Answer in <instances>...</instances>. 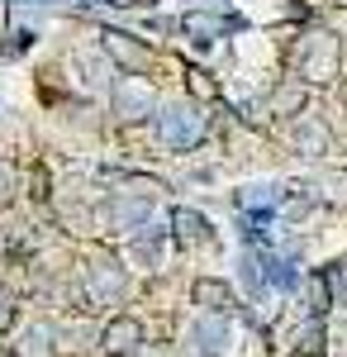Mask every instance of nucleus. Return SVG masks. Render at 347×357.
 Here are the masks:
<instances>
[{
    "label": "nucleus",
    "instance_id": "obj_1",
    "mask_svg": "<svg viewBox=\"0 0 347 357\" xmlns=\"http://www.w3.org/2000/svg\"><path fill=\"white\" fill-rule=\"evenodd\" d=\"M338 62H343V48H338V38L333 33H304L300 38V48H295V72H300V82H333L338 77Z\"/></svg>",
    "mask_w": 347,
    "mask_h": 357
},
{
    "label": "nucleus",
    "instance_id": "obj_17",
    "mask_svg": "<svg viewBox=\"0 0 347 357\" xmlns=\"http://www.w3.org/2000/svg\"><path fill=\"white\" fill-rule=\"evenodd\" d=\"M186 86H190V96H195V100H214V96H219V82H214L205 67H190V72H186Z\"/></svg>",
    "mask_w": 347,
    "mask_h": 357
},
{
    "label": "nucleus",
    "instance_id": "obj_6",
    "mask_svg": "<svg viewBox=\"0 0 347 357\" xmlns=\"http://www.w3.org/2000/svg\"><path fill=\"white\" fill-rule=\"evenodd\" d=\"M153 200H157V195H134V191H124L119 200H114V205H109V229H114V234H124V229H138V224L148 220Z\"/></svg>",
    "mask_w": 347,
    "mask_h": 357
},
{
    "label": "nucleus",
    "instance_id": "obj_20",
    "mask_svg": "<svg viewBox=\"0 0 347 357\" xmlns=\"http://www.w3.org/2000/svg\"><path fill=\"white\" fill-rule=\"evenodd\" d=\"M10 324H15V296H10V291H0V333L10 329Z\"/></svg>",
    "mask_w": 347,
    "mask_h": 357
},
{
    "label": "nucleus",
    "instance_id": "obj_10",
    "mask_svg": "<svg viewBox=\"0 0 347 357\" xmlns=\"http://www.w3.org/2000/svg\"><path fill=\"white\" fill-rule=\"evenodd\" d=\"M171 238L181 248H195V243L210 238V224H205L200 210H186V205H181V210H171Z\"/></svg>",
    "mask_w": 347,
    "mask_h": 357
},
{
    "label": "nucleus",
    "instance_id": "obj_8",
    "mask_svg": "<svg viewBox=\"0 0 347 357\" xmlns=\"http://www.w3.org/2000/svg\"><path fill=\"white\" fill-rule=\"evenodd\" d=\"M181 33H186L195 48H210L214 38L224 33V15H210V10H186V15H181Z\"/></svg>",
    "mask_w": 347,
    "mask_h": 357
},
{
    "label": "nucleus",
    "instance_id": "obj_9",
    "mask_svg": "<svg viewBox=\"0 0 347 357\" xmlns=\"http://www.w3.org/2000/svg\"><path fill=\"white\" fill-rule=\"evenodd\" d=\"M190 301L200 305L205 314H229V310H233V291H229L224 281H210V276H200V281L190 286Z\"/></svg>",
    "mask_w": 347,
    "mask_h": 357
},
{
    "label": "nucleus",
    "instance_id": "obj_12",
    "mask_svg": "<svg viewBox=\"0 0 347 357\" xmlns=\"http://www.w3.org/2000/svg\"><path fill=\"white\" fill-rule=\"evenodd\" d=\"M295 148H300L304 158H323V153H328V129H323L314 114H300V124H295Z\"/></svg>",
    "mask_w": 347,
    "mask_h": 357
},
{
    "label": "nucleus",
    "instance_id": "obj_16",
    "mask_svg": "<svg viewBox=\"0 0 347 357\" xmlns=\"http://www.w3.org/2000/svg\"><path fill=\"white\" fill-rule=\"evenodd\" d=\"M242 210H276L281 205V186H247V191L238 195Z\"/></svg>",
    "mask_w": 347,
    "mask_h": 357
},
{
    "label": "nucleus",
    "instance_id": "obj_11",
    "mask_svg": "<svg viewBox=\"0 0 347 357\" xmlns=\"http://www.w3.org/2000/svg\"><path fill=\"white\" fill-rule=\"evenodd\" d=\"M190 338L200 343L205 357H224V348H229V319H224V314H210V319H200V324L190 329Z\"/></svg>",
    "mask_w": 347,
    "mask_h": 357
},
{
    "label": "nucleus",
    "instance_id": "obj_3",
    "mask_svg": "<svg viewBox=\"0 0 347 357\" xmlns=\"http://www.w3.org/2000/svg\"><path fill=\"white\" fill-rule=\"evenodd\" d=\"M86 296L91 305H119L129 296V272H124V262H114V257H95L91 267H86Z\"/></svg>",
    "mask_w": 347,
    "mask_h": 357
},
{
    "label": "nucleus",
    "instance_id": "obj_14",
    "mask_svg": "<svg viewBox=\"0 0 347 357\" xmlns=\"http://www.w3.org/2000/svg\"><path fill=\"white\" fill-rule=\"evenodd\" d=\"M333 276H323V272H314L309 281H304V301H309V314L319 319V314H328V305H333Z\"/></svg>",
    "mask_w": 347,
    "mask_h": 357
},
{
    "label": "nucleus",
    "instance_id": "obj_23",
    "mask_svg": "<svg viewBox=\"0 0 347 357\" xmlns=\"http://www.w3.org/2000/svg\"><path fill=\"white\" fill-rule=\"evenodd\" d=\"M0 357H10V353H5V348H0Z\"/></svg>",
    "mask_w": 347,
    "mask_h": 357
},
{
    "label": "nucleus",
    "instance_id": "obj_2",
    "mask_svg": "<svg viewBox=\"0 0 347 357\" xmlns=\"http://www.w3.org/2000/svg\"><path fill=\"white\" fill-rule=\"evenodd\" d=\"M205 114H200V105H190V100H176V105H162L157 114V134L167 148H176V153H186V148H195L200 138H205Z\"/></svg>",
    "mask_w": 347,
    "mask_h": 357
},
{
    "label": "nucleus",
    "instance_id": "obj_4",
    "mask_svg": "<svg viewBox=\"0 0 347 357\" xmlns=\"http://www.w3.org/2000/svg\"><path fill=\"white\" fill-rule=\"evenodd\" d=\"M100 48H105V57L119 67V72H129V77L148 72V62H153L148 43H143V38H134L129 29H105V33H100Z\"/></svg>",
    "mask_w": 347,
    "mask_h": 357
},
{
    "label": "nucleus",
    "instance_id": "obj_18",
    "mask_svg": "<svg viewBox=\"0 0 347 357\" xmlns=\"http://www.w3.org/2000/svg\"><path fill=\"white\" fill-rule=\"evenodd\" d=\"M157 252H162V229H148V234H138V243H134V257L138 262H157Z\"/></svg>",
    "mask_w": 347,
    "mask_h": 357
},
{
    "label": "nucleus",
    "instance_id": "obj_21",
    "mask_svg": "<svg viewBox=\"0 0 347 357\" xmlns=\"http://www.w3.org/2000/svg\"><path fill=\"white\" fill-rule=\"evenodd\" d=\"M333 281H343V291H347V257L338 262V272H333Z\"/></svg>",
    "mask_w": 347,
    "mask_h": 357
},
{
    "label": "nucleus",
    "instance_id": "obj_5",
    "mask_svg": "<svg viewBox=\"0 0 347 357\" xmlns=\"http://www.w3.org/2000/svg\"><path fill=\"white\" fill-rule=\"evenodd\" d=\"M114 114L119 119H148V114L157 110V96H153V86L138 82V77H124V82H114Z\"/></svg>",
    "mask_w": 347,
    "mask_h": 357
},
{
    "label": "nucleus",
    "instance_id": "obj_22",
    "mask_svg": "<svg viewBox=\"0 0 347 357\" xmlns=\"http://www.w3.org/2000/svg\"><path fill=\"white\" fill-rule=\"evenodd\" d=\"M138 357H167V353H157V348H153V353H148V348H143V353H138Z\"/></svg>",
    "mask_w": 347,
    "mask_h": 357
},
{
    "label": "nucleus",
    "instance_id": "obj_7",
    "mask_svg": "<svg viewBox=\"0 0 347 357\" xmlns=\"http://www.w3.org/2000/svg\"><path fill=\"white\" fill-rule=\"evenodd\" d=\"M138 343H143V324H138V319H129V314L109 319L105 333H100V348H105V353H134Z\"/></svg>",
    "mask_w": 347,
    "mask_h": 357
},
{
    "label": "nucleus",
    "instance_id": "obj_13",
    "mask_svg": "<svg viewBox=\"0 0 347 357\" xmlns=\"http://www.w3.org/2000/svg\"><path fill=\"white\" fill-rule=\"evenodd\" d=\"M304 96H309V91H304V82H300V77H291V82H281L276 91H271L267 110L271 114H300V110H304Z\"/></svg>",
    "mask_w": 347,
    "mask_h": 357
},
{
    "label": "nucleus",
    "instance_id": "obj_15",
    "mask_svg": "<svg viewBox=\"0 0 347 357\" xmlns=\"http://www.w3.org/2000/svg\"><path fill=\"white\" fill-rule=\"evenodd\" d=\"M20 357H53V329L48 324H29L20 338Z\"/></svg>",
    "mask_w": 347,
    "mask_h": 357
},
{
    "label": "nucleus",
    "instance_id": "obj_19",
    "mask_svg": "<svg viewBox=\"0 0 347 357\" xmlns=\"http://www.w3.org/2000/svg\"><path fill=\"white\" fill-rule=\"evenodd\" d=\"M10 195H15V162L0 158V200H10Z\"/></svg>",
    "mask_w": 347,
    "mask_h": 357
}]
</instances>
